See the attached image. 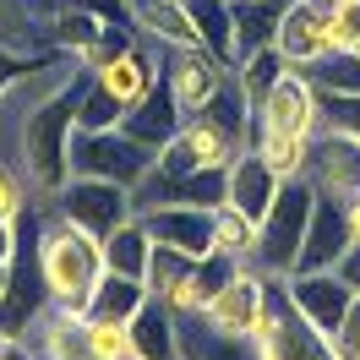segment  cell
Here are the masks:
<instances>
[{
	"label": "cell",
	"instance_id": "1",
	"mask_svg": "<svg viewBox=\"0 0 360 360\" xmlns=\"http://www.w3.org/2000/svg\"><path fill=\"white\" fill-rule=\"evenodd\" d=\"M39 268H44V284L55 295L60 311L88 316L93 311V290L104 278V240L88 235L82 224H71L66 213H44V229H39Z\"/></svg>",
	"mask_w": 360,
	"mask_h": 360
},
{
	"label": "cell",
	"instance_id": "2",
	"mask_svg": "<svg viewBox=\"0 0 360 360\" xmlns=\"http://www.w3.org/2000/svg\"><path fill=\"white\" fill-rule=\"evenodd\" d=\"M82 88H88V71H77L66 88H55L22 126V175L33 180V191L44 202H55L60 186L71 180V136H77Z\"/></svg>",
	"mask_w": 360,
	"mask_h": 360
},
{
	"label": "cell",
	"instance_id": "3",
	"mask_svg": "<svg viewBox=\"0 0 360 360\" xmlns=\"http://www.w3.org/2000/svg\"><path fill=\"white\" fill-rule=\"evenodd\" d=\"M311 207H316V186L306 175L284 180L278 197H273L268 219L257 224V251H251L246 268H257L262 278H290L300 268V251H306V229H311Z\"/></svg>",
	"mask_w": 360,
	"mask_h": 360
},
{
	"label": "cell",
	"instance_id": "4",
	"mask_svg": "<svg viewBox=\"0 0 360 360\" xmlns=\"http://www.w3.org/2000/svg\"><path fill=\"white\" fill-rule=\"evenodd\" d=\"M153 169H158V148L136 142L126 126H115V131H77V136H71V175L115 180V186L136 191Z\"/></svg>",
	"mask_w": 360,
	"mask_h": 360
},
{
	"label": "cell",
	"instance_id": "5",
	"mask_svg": "<svg viewBox=\"0 0 360 360\" xmlns=\"http://www.w3.org/2000/svg\"><path fill=\"white\" fill-rule=\"evenodd\" d=\"M251 349H257V360H344L333 338L316 333L311 322H306V316L290 306L284 278H273L268 311H262L257 333H251Z\"/></svg>",
	"mask_w": 360,
	"mask_h": 360
},
{
	"label": "cell",
	"instance_id": "6",
	"mask_svg": "<svg viewBox=\"0 0 360 360\" xmlns=\"http://www.w3.org/2000/svg\"><path fill=\"white\" fill-rule=\"evenodd\" d=\"M55 213H66L71 224H82L88 235H115V229L126 224V219H136V191H126V186H115V180H93V175H71L66 186H60V197H55Z\"/></svg>",
	"mask_w": 360,
	"mask_h": 360
},
{
	"label": "cell",
	"instance_id": "7",
	"mask_svg": "<svg viewBox=\"0 0 360 360\" xmlns=\"http://www.w3.org/2000/svg\"><path fill=\"white\" fill-rule=\"evenodd\" d=\"M229 60H219L207 44H186V49H164V82L175 93L180 115L191 120V115H202L219 93L229 88Z\"/></svg>",
	"mask_w": 360,
	"mask_h": 360
},
{
	"label": "cell",
	"instance_id": "8",
	"mask_svg": "<svg viewBox=\"0 0 360 360\" xmlns=\"http://www.w3.org/2000/svg\"><path fill=\"white\" fill-rule=\"evenodd\" d=\"M268 295H273V278H262L257 268H240L224 290L202 306V328H213L219 338H246L251 344L257 322L268 311Z\"/></svg>",
	"mask_w": 360,
	"mask_h": 360
},
{
	"label": "cell",
	"instance_id": "9",
	"mask_svg": "<svg viewBox=\"0 0 360 360\" xmlns=\"http://www.w3.org/2000/svg\"><path fill=\"white\" fill-rule=\"evenodd\" d=\"M284 295H290V306L306 322H311L316 333L338 338V328H344V316H349V306H355V290L338 278V268H300L284 278Z\"/></svg>",
	"mask_w": 360,
	"mask_h": 360
},
{
	"label": "cell",
	"instance_id": "10",
	"mask_svg": "<svg viewBox=\"0 0 360 360\" xmlns=\"http://www.w3.org/2000/svg\"><path fill=\"white\" fill-rule=\"evenodd\" d=\"M257 131H284V136H316L322 131V93H316L311 71H284L273 82L268 104L257 110Z\"/></svg>",
	"mask_w": 360,
	"mask_h": 360
},
{
	"label": "cell",
	"instance_id": "11",
	"mask_svg": "<svg viewBox=\"0 0 360 360\" xmlns=\"http://www.w3.org/2000/svg\"><path fill=\"white\" fill-rule=\"evenodd\" d=\"M197 262H202V257H186V251H175V246H153L148 295H153L175 322L202 316V278H197Z\"/></svg>",
	"mask_w": 360,
	"mask_h": 360
},
{
	"label": "cell",
	"instance_id": "12",
	"mask_svg": "<svg viewBox=\"0 0 360 360\" xmlns=\"http://www.w3.org/2000/svg\"><path fill=\"white\" fill-rule=\"evenodd\" d=\"M273 49H278L295 71L322 66V60L333 55V44H328V6H316V0H290L284 17H278V33H273Z\"/></svg>",
	"mask_w": 360,
	"mask_h": 360
},
{
	"label": "cell",
	"instance_id": "13",
	"mask_svg": "<svg viewBox=\"0 0 360 360\" xmlns=\"http://www.w3.org/2000/svg\"><path fill=\"white\" fill-rule=\"evenodd\" d=\"M322 197H355L360 191V136H344V131H316L311 142V169H306Z\"/></svg>",
	"mask_w": 360,
	"mask_h": 360
},
{
	"label": "cell",
	"instance_id": "14",
	"mask_svg": "<svg viewBox=\"0 0 360 360\" xmlns=\"http://www.w3.org/2000/svg\"><path fill=\"white\" fill-rule=\"evenodd\" d=\"M278 186H284V180L268 169V158L257 153V148H246V153L224 169V202L240 207L251 224H262L268 207H273V197H278Z\"/></svg>",
	"mask_w": 360,
	"mask_h": 360
},
{
	"label": "cell",
	"instance_id": "15",
	"mask_svg": "<svg viewBox=\"0 0 360 360\" xmlns=\"http://www.w3.org/2000/svg\"><path fill=\"white\" fill-rule=\"evenodd\" d=\"M93 77H98V88H110L115 98H120V110H136V104H142V98H148V93L164 82L158 60H153L142 44H120L110 60H104V66L93 71Z\"/></svg>",
	"mask_w": 360,
	"mask_h": 360
},
{
	"label": "cell",
	"instance_id": "16",
	"mask_svg": "<svg viewBox=\"0 0 360 360\" xmlns=\"http://www.w3.org/2000/svg\"><path fill=\"white\" fill-rule=\"evenodd\" d=\"M142 224L153 229L158 246H175L186 257H207L213 251V207H153V213H142Z\"/></svg>",
	"mask_w": 360,
	"mask_h": 360
},
{
	"label": "cell",
	"instance_id": "17",
	"mask_svg": "<svg viewBox=\"0 0 360 360\" xmlns=\"http://www.w3.org/2000/svg\"><path fill=\"white\" fill-rule=\"evenodd\" d=\"M349 251V224H344V202L316 191L311 207V229H306V251H300V268H338V257ZM295 268V273H300Z\"/></svg>",
	"mask_w": 360,
	"mask_h": 360
},
{
	"label": "cell",
	"instance_id": "18",
	"mask_svg": "<svg viewBox=\"0 0 360 360\" xmlns=\"http://www.w3.org/2000/svg\"><path fill=\"white\" fill-rule=\"evenodd\" d=\"M33 355H39V360H93L88 316L49 306V311H44V322L33 328Z\"/></svg>",
	"mask_w": 360,
	"mask_h": 360
},
{
	"label": "cell",
	"instance_id": "19",
	"mask_svg": "<svg viewBox=\"0 0 360 360\" xmlns=\"http://www.w3.org/2000/svg\"><path fill=\"white\" fill-rule=\"evenodd\" d=\"M126 131L136 136V142H148V148H164V142H175V131L186 126V115H180L175 93H169V82H158L136 110H126V120H120Z\"/></svg>",
	"mask_w": 360,
	"mask_h": 360
},
{
	"label": "cell",
	"instance_id": "20",
	"mask_svg": "<svg viewBox=\"0 0 360 360\" xmlns=\"http://www.w3.org/2000/svg\"><path fill=\"white\" fill-rule=\"evenodd\" d=\"M153 246H158L153 229L142 224V213H136V219H126L115 235H104V268H110V273H126V278H142V284H148Z\"/></svg>",
	"mask_w": 360,
	"mask_h": 360
},
{
	"label": "cell",
	"instance_id": "21",
	"mask_svg": "<svg viewBox=\"0 0 360 360\" xmlns=\"http://www.w3.org/2000/svg\"><path fill=\"white\" fill-rule=\"evenodd\" d=\"M284 6H290V0H229V17H235V66H240L246 55L273 44Z\"/></svg>",
	"mask_w": 360,
	"mask_h": 360
},
{
	"label": "cell",
	"instance_id": "22",
	"mask_svg": "<svg viewBox=\"0 0 360 360\" xmlns=\"http://www.w3.org/2000/svg\"><path fill=\"white\" fill-rule=\"evenodd\" d=\"M131 349H136V360H186L180 355V322L158 300H148L131 316Z\"/></svg>",
	"mask_w": 360,
	"mask_h": 360
},
{
	"label": "cell",
	"instance_id": "23",
	"mask_svg": "<svg viewBox=\"0 0 360 360\" xmlns=\"http://www.w3.org/2000/svg\"><path fill=\"white\" fill-rule=\"evenodd\" d=\"M153 295L142 278H126V273H104L98 278V290H93V311L88 316H110V322H131L142 306H148Z\"/></svg>",
	"mask_w": 360,
	"mask_h": 360
},
{
	"label": "cell",
	"instance_id": "24",
	"mask_svg": "<svg viewBox=\"0 0 360 360\" xmlns=\"http://www.w3.org/2000/svg\"><path fill=\"white\" fill-rule=\"evenodd\" d=\"M290 71V60L278 55V49H257V55H246L240 66H235V88H240V98H246V110L257 115L262 104H268V93H273V82Z\"/></svg>",
	"mask_w": 360,
	"mask_h": 360
},
{
	"label": "cell",
	"instance_id": "25",
	"mask_svg": "<svg viewBox=\"0 0 360 360\" xmlns=\"http://www.w3.org/2000/svg\"><path fill=\"white\" fill-rule=\"evenodd\" d=\"M311 142L316 136H284V131H257L251 136V148L268 158V169L278 180H300L311 169Z\"/></svg>",
	"mask_w": 360,
	"mask_h": 360
},
{
	"label": "cell",
	"instance_id": "26",
	"mask_svg": "<svg viewBox=\"0 0 360 360\" xmlns=\"http://www.w3.org/2000/svg\"><path fill=\"white\" fill-rule=\"evenodd\" d=\"M186 11H191V22L202 33V44L219 60H229V71H235V17H229V0H186Z\"/></svg>",
	"mask_w": 360,
	"mask_h": 360
},
{
	"label": "cell",
	"instance_id": "27",
	"mask_svg": "<svg viewBox=\"0 0 360 360\" xmlns=\"http://www.w3.org/2000/svg\"><path fill=\"white\" fill-rule=\"evenodd\" d=\"M213 251H224L235 262H251V251H257V224H251L240 207H229V202L213 207Z\"/></svg>",
	"mask_w": 360,
	"mask_h": 360
},
{
	"label": "cell",
	"instance_id": "28",
	"mask_svg": "<svg viewBox=\"0 0 360 360\" xmlns=\"http://www.w3.org/2000/svg\"><path fill=\"white\" fill-rule=\"evenodd\" d=\"M126 120L120 98L110 88H98V77L88 71V88H82V104H77V131H115Z\"/></svg>",
	"mask_w": 360,
	"mask_h": 360
},
{
	"label": "cell",
	"instance_id": "29",
	"mask_svg": "<svg viewBox=\"0 0 360 360\" xmlns=\"http://www.w3.org/2000/svg\"><path fill=\"white\" fill-rule=\"evenodd\" d=\"M93 360H131V322H110V316H88Z\"/></svg>",
	"mask_w": 360,
	"mask_h": 360
},
{
	"label": "cell",
	"instance_id": "30",
	"mask_svg": "<svg viewBox=\"0 0 360 360\" xmlns=\"http://www.w3.org/2000/svg\"><path fill=\"white\" fill-rule=\"evenodd\" d=\"M316 93H360V55H328L322 66H311Z\"/></svg>",
	"mask_w": 360,
	"mask_h": 360
},
{
	"label": "cell",
	"instance_id": "31",
	"mask_svg": "<svg viewBox=\"0 0 360 360\" xmlns=\"http://www.w3.org/2000/svg\"><path fill=\"white\" fill-rule=\"evenodd\" d=\"M328 44H333V55H349L360 44V0H333L328 6Z\"/></svg>",
	"mask_w": 360,
	"mask_h": 360
},
{
	"label": "cell",
	"instance_id": "32",
	"mask_svg": "<svg viewBox=\"0 0 360 360\" xmlns=\"http://www.w3.org/2000/svg\"><path fill=\"white\" fill-rule=\"evenodd\" d=\"M322 131L360 136V93H322Z\"/></svg>",
	"mask_w": 360,
	"mask_h": 360
},
{
	"label": "cell",
	"instance_id": "33",
	"mask_svg": "<svg viewBox=\"0 0 360 360\" xmlns=\"http://www.w3.org/2000/svg\"><path fill=\"white\" fill-rule=\"evenodd\" d=\"M338 355L344 360H360V295H355V306H349V316H344V328H338Z\"/></svg>",
	"mask_w": 360,
	"mask_h": 360
},
{
	"label": "cell",
	"instance_id": "34",
	"mask_svg": "<svg viewBox=\"0 0 360 360\" xmlns=\"http://www.w3.org/2000/svg\"><path fill=\"white\" fill-rule=\"evenodd\" d=\"M22 251V219H0V262H17Z\"/></svg>",
	"mask_w": 360,
	"mask_h": 360
},
{
	"label": "cell",
	"instance_id": "35",
	"mask_svg": "<svg viewBox=\"0 0 360 360\" xmlns=\"http://www.w3.org/2000/svg\"><path fill=\"white\" fill-rule=\"evenodd\" d=\"M338 278H344V284L360 295V246H349L344 257H338Z\"/></svg>",
	"mask_w": 360,
	"mask_h": 360
},
{
	"label": "cell",
	"instance_id": "36",
	"mask_svg": "<svg viewBox=\"0 0 360 360\" xmlns=\"http://www.w3.org/2000/svg\"><path fill=\"white\" fill-rule=\"evenodd\" d=\"M344 224H349V246H360V191L344 197Z\"/></svg>",
	"mask_w": 360,
	"mask_h": 360
},
{
	"label": "cell",
	"instance_id": "37",
	"mask_svg": "<svg viewBox=\"0 0 360 360\" xmlns=\"http://www.w3.org/2000/svg\"><path fill=\"white\" fill-rule=\"evenodd\" d=\"M0 360H39V355H33V344H17V338L0 333Z\"/></svg>",
	"mask_w": 360,
	"mask_h": 360
},
{
	"label": "cell",
	"instance_id": "38",
	"mask_svg": "<svg viewBox=\"0 0 360 360\" xmlns=\"http://www.w3.org/2000/svg\"><path fill=\"white\" fill-rule=\"evenodd\" d=\"M6 284H11V262H0V295H6Z\"/></svg>",
	"mask_w": 360,
	"mask_h": 360
},
{
	"label": "cell",
	"instance_id": "39",
	"mask_svg": "<svg viewBox=\"0 0 360 360\" xmlns=\"http://www.w3.org/2000/svg\"><path fill=\"white\" fill-rule=\"evenodd\" d=\"M316 6H333V0H316Z\"/></svg>",
	"mask_w": 360,
	"mask_h": 360
}]
</instances>
